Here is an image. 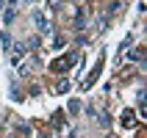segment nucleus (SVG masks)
Returning <instances> with one entry per match:
<instances>
[{"mask_svg": "<svg viewBox=\"0 0 147 138\" xmlns=\"http://www.w3.org/2000/svg\"><path fill=\"white\" fill-rule=\"evenodd\" d=\"M75 61H78V53H67V55L56 58V61L50 64V72H64V69H69V66H75Z\"/></svg>", "mask_w": 147, "mask_h": 138, "instance_id": "1", "label": "nucleus"}, {"mask_svg": "<svg viewBox=\"0 0 147 138\" xmlns=\"http://www.w3.org/2000/svg\"><path fill=\"white\" fill-rule=\"evenodd\" d=\"M39 44H42V41H39V36H33V39L28 41V44H25V47H39Z\"/></svg>", "mask_w": 147, "mask_h": 138, "instance_id": "14", "label": "nucleus"}, {"mask_svg": "<svg viewBox=\"0 0 147 138\" xmlns=\"http://www.w3.org/2000/svg\"><path fill=\"white\" fill-rule=\"evenodd\" d=\"M100 69H103V55L97 58V64H94V69H92V72H89V77L83 80V89H89V86H94V80H97V77H100Z\"/></svg>", "mask_w": 147, "mask_h": 138, "instance_id": "2", "label": "nucleus"}, {"mask_svg": "<svg viewBox=\"0 0 147 138\" xmlns=\"http://www.w3.org/2000/svg\"><path fill=\"white\" fill-rule=\"evenodd\" d=\"M50 122H53V127H61V124H64V111H56Z\"/></svg>", "mask_w": 147, "mask_h": 138, "instance_id": "5", "label": "nucleus"}, {"mask_svg": "<svg viewBox=\"0 0 147 138\" xmlns=\"http://www.w3.org/2000/svg\"><path fill=\"white\" fill-rule=\"evenodd\" d=\"M119 8H122V3H119V0H117V3H111V6H108V14H117V11H119Z\"/></svg>", "mask_w": 147, "mask_h": 138, "instance_id": "12", "label": "nucleus"}, {"mask_svg": "<svg viewBox=\"0 0 147 138\" xmlns=\"http://www.w3.org/2000/svg\"><path fill=\"white\" fill-rule=\"evenodd\" d=\"M128 58H131V61H144V53H142V50H131Z\"/></svg>", "mask_w": 147, "mask_h": 138, "instance_id": "8", "label": "nucleus"}, {"mask_svg": "<svg viewBox=\"0 0 147 138\" xmlns=\"http://www.w3.org/2000/svg\"><path fill=\"white\" fill-rule=\"evenodd\" d=\"M106 138H117V135H106Z\"/></svg>", "mask_w": 147, "mask_h": 138, "instance_id": "18", "label": "nucleus"}, {"mask_svg": "<svg viewBox=\"0 0 147 138\" xmlns=\"http://www.w3.org/2000/svg\"><path fill=\"white\" fill-rule=\"evenodd\" d=\"M11 138H14V135H11Z\"/></svg>", "mask_w": 147, "mask_h": 138, "instance_id": "19", "label": "nucleus"}, {"mask_svg": "<svg viewBox=\"0 0 147 138\" xmlns=\"http://www.w3.org/2000/svg\"><path fill=\"white\" fill-rule=\"evenodd\" d=\"M0 47H3V50L11 47V36H8V33H0Z\"/></svg>", "mask_w": 147, "mask_h": 138, "instance_id": "7", "label": "nucleus"}, {"mask_svg": "<svg viewBox=\"0 0 147 138\" xmlns=\"http://www.w3.org/2000/svg\"><path fill=\"white\" fill-rule=\"evenodd\" d=\"M14 53H17V55H25V41H17V44H14Z\"/></svg>", "mask_w": 147, "mask_h": 138, "instance_id": "11", "label": "nucleus"}, {"mask_svg": "<svg viewBox=\"0 0 147 138\" xmlns=\"http://www.w3.org/2000/svg\"><path fill=\"white\" fill-rule=\"evenodd\" d=\"M122 124H125V127H133V113H131V111L122 113Z\"/></svg>", "mask_w": 147, "mask_h": 138, "instance_id": "9", "label": "nucleus"}, {"mask_svg": "<svg viewBox=\"0 0 147 138\" xmlns=\"http://www.w3.org/2000/svg\"><path fill=\"white\" fill-rule=\"evenodd\" d=\"M69 113H81V102H78V99H69Z\"/></svg>", "mask_w": 147, "mask_h": 138, "instance_id": "10", "label": "nucleus"}, {"mask_svg": "<svg viewBox=\"0 0 147 138\" xmlns=\"http://www.w3.org/2000/svg\"><path fill=\"white\" fill-rule=\"evenodd\" d=\"M33 25H36V31H39V33H50V22H47V17L42 14V11L33 14Z\"/></svg>", "mask_w": 147, "mask_h": 138, "instance_id": "3", "label": "nucleus"}, {"mask_svg": "<svg viewBox=\"0 0 147 138\" xmlns=\"http://www.w3.org/2000/svg\"><path fill=\"white\" fill-rule=\"evenodd\" d=\"M56 91H58V94H67V91H69V80H58L56 83Z\"/></svg>", "mask_w": 147, "mask_h": 138, "instance_id": "6", "label": "nucleus"}, {"mask_svg": "<svg viewBox=\"0 0 147 138\" xmlns=\"http://www.w3.org/2000/svg\"><path fill=\"white\" fill-rule=\"evenodd\" d=\"M67 138H78V133H69V135H67Z\"/></svg>", "mask_w": 147, "mask_h": 138, "instance_id": "16", "label": "nucleus"}, {"mask_svg": "<svg viewBox=\"0 0 147 138\" xmlns=\"http://www.w3.org/2000/svg\"><path fill=\"white\" fill-rule=\"evenodd\" d=\"M14 17H17V6H6V8H3V22H6V25L14 22Z\"/></svg>", "mask_w": 147, "mask_h": 138, "instance_id": "4", "label": "nucleus"}, {"mask_svg": "<svg viewBox=\"0 0 147 138\" xmlns=\"http://www.w3.org/2000/svg\"><path fill=\"white\" fill-rule=\"evenodd\" d=\"M17 3H25V6H31V3H36V0H17Z\"/></svg>", "mask_w": 147, "mask_h": 138, "instance_id": "15", "label": "nucleus"}, {"mask_svg": "<svg viewBox=\"0 0 147 138\" xmlns=\"http://www.w3.org/2000/svg\"><path fill=\"white\" fill-rule=\"evenodd\" d=\"M0 8H6V0H0Z\"/></svg>", "mask_w": 147, "mask_h": 138, "instance_id": "17", "label": "nucleus"}, {"mask_svg": "<svg viewBox=\"0 0 147 138\" xmlns=\"http://www.w3.org/2000/svg\"><path fill=\"white\" fill-rule=\"evenodd\" d=\"M100 124H103V127H108V124H111V119H108V113H100Z\"/></svg>", "mask_w": 147, "mask_h": 138, "instance_id": "13", "label": "nucleus"}]
</instances>
